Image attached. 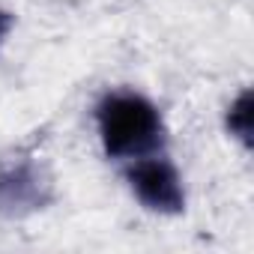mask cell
<instances>
[{
    "label": "cell",
    "instance_id": "cell-1",
    "mask_svg": "<svg viewBox=\"0 0 254 254\" xmlns=\"http://www.w3.org/2000/svg\"><path fill=\"white\" fill-rule=\"evenodd\" d=\"M96 135L108 159L132 162L165 150V117L138 90H108L93 108Z\"/></svg>",
    "mask_w": 254,
    "mask_h": 254
},
{
    "label": "cell",
    "instance_id": "cell-2",
    "mask_svg": "<svg viewBox=\"0 0 254 254\" xmlns=\"http://www.w3.org/2000/svg\"><path fill=\"white\" fill-rule=\"evenodd\" d=\"M126 186L135 200L156 215H180L186 209V183L165 150L126 162Z\"/></svg>",
    "mask_w": 254,
    "mask_h": 254
},
{
    "label": "cell",
    "instance_id": "cell-3",
    "mask_svg": "<svg viewBox=\"0 0 254 254\" xmlns=\"http://www.w3.org/2000/svg\"><path fill=\"white\" fill-rule=\"evenodd\" d=\"M51 180L36 162H12L0 168V212L27 215L48 203Z\"/></svg>",
    "mask_w": 254,
    "mask_h": 254
},
{
    "label": "cell",
    "instance_id": "cell-4",
    "mask_svg": "<svg viewBox=\"0 0 254 254\" xmlns=\"http://www.w3.org/2000/svg\"><path fill=\"white\" fill-rule=\"evenodd\" d=\"M251 90H242L224 111V126H227V132L230 138L242 141L245 147H251Z\"/></svg>",
    "mask_w": 254,
    "mask_h": 254
},
{
    "label": "cell",
    "instance_id": "cell-5",
    "mask_svg": "<svg viewBox=\"0 0 254 254\" xmlns=\"http://www.w3.org/2000/svg\"><path fill=\"white\" fill-rule=\"evenodd\" d=\"M12 24H15V18H12V12L9 9H3L0 6V45L6 42V36H9V30H12Z\"/></svg>",
    "mask_w": 254,
    "mask_h": 254
}]
</instances>
